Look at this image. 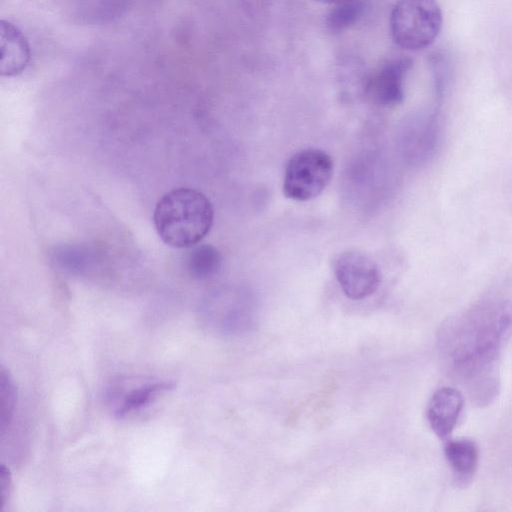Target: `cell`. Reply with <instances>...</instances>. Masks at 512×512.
<instances>
[{
  "label": "cell",
  "mask_w": 512,
  "mask_h": 512,
  "mask_svg": "<svg viewBox=\"0 0 512 512\" xmlns=\"http://www.w3.org/2000/svg\"><path fill=\"white\" fill-rule=\"evenodd\" d=\"M412 66V60L399 56L385 60L370 75L366 95L380 106H395L404 98V78Z\"/></svg>",
  "instance_id": "6"
},
{
  "label": "cell",
  "mask_w": 512,
  "mask_h": 512,
  "mask_svg": "<svg viewBox=\"0 0 512 512\" xmlns=\"http://www.w3.org/2000/svg\"><path fill=\"white\" fill-rule=\"evenodd\" d=\"M316 1L326 3V4H335L336 5V4H339V3H342L345 1H349V0H316Z\"/></svg>",
  "instance_id": "16"
},
{
  "label": "cell",
  "mask_w": 512,
  "mask_h": 512,
  "mask_svg": "<svg viewBox=\"0 0 512 512\" xmlns=\"http://www.w3.org/2000/svg\"><path fill=\"white\" fill-rule=\"evenodd\" d=\"M334 273L343 293L352 300L374 294L381 281L377 264L366 254L344 251L334 260Z\"/></svg>",
  "instance_id": "5"
},
{
  "label": "cell",
  "mask_w": 512,
  "mask_h": 512,
  "mask_svg": "<svg viewBox=\"0 0 512 512\" xmlns=\"http://www.w3.org/2000/svg\"><path fill=\"white\" fill-rule=\"evenodd\" d=\"M17 402V389L12 376L1 367L0 371V431L4 435L9 428Z\"/></svg>",
  "instance_id": "13"
},
{
  "label": "cell",
  "mask_w": 512,
  "mask_h": 512,
  "mask_svg": "<svg viewBox=\"0 0 512 512\" xmlns=\"http://www.w3.org/2000/svg\"><path fill=\"white\" fill-rule=\"evenodd\" d=\"M30 60V46L25 35L12 23L1 22V74L21 73Z\"/></svg>",
  "instance_id": "8"
},
{
  "label": "cell",
  "mask_w": 512,
  "mask_h": 512,
  "mask_svg": "<svg viewBox=\"0 0 512 512\" xmlns=\"http://www.w3.org/2000/svg\"><path fill=\"white\" fill-rule=\"evenodd\" d=\"M185 260L188 274L194 279L203 280L218 273L222 256L213 245L197 244L191 247Z\"/></svg>",
  "instance_id": "10"
},
{
  "label": "cell",
  "mask_w": 512,
  "mask_h": 512,
  "mask_svg": "<svg viewBox=\"0 0 512 512\" xmlns=\"http://www.w3.org/2000/svg\"><path fill=\"white\" fill-rule=\"evenodd\" d=\"M214 210L210 200L194 188L178 187L157 202L153 222L161 240L174 248H191L211 230Z\"/></svg>",
  "instance_id": "2"
},
{
  "label": "cell",
  "mask_w": 512,
  "mask_h": 512,
  "mask_svg": "<svg viewBox=\"0 0 512 512\" xmlns=\"http://www.w3.org/2000/svg\"><path fill=\"white\" fill-rule=\"evenodd\" d=\"M92 9H98L100 17H113L120 13L126 0H90Z\"/></svg>",
  "instance_id": "14"
},
{
  "label": "cell",
  "mask_w": 512,
  "mask_h": 512,
  "mask_svg": "<svg viewBox=\"0 0 512 512\" xmlns=\"http://www.w3.org/2000/svg\"><path fill=\"white\" fill-rule=\"evenodd\" d=\"M12 489L11 474L4 464L1 465L0 470V508L2 509L7 502Z\"/></svg>",
  "instance_id": "15"
},
{
  "label": "cell",
  "mask_w": 512,
  "mask_h": 512,
  "mask_svg": "<svg viewBox=\"0 0 512 512\" xmlns=\"http://www.w3.org/2000/svg\"><path fill=\"white\" fill-rule=\"evenodd\" d=\"M445 457L457 478L465 481L476 471L479 451L476 443L470 439L450 440L446 443Z\"/></svg>",
  "instance_id": "9"
},
{
  "label": "cell",
  "mask_w": 512,
  "mask_h": 512,
  "mask_svg": "<svg viewBox=\"0 0 512 512\" xmlns=\"http://www.w3.org/2000/svg\"><path fill=\"white\" fill-rule=\"evenodd\" d=\"M512 333V307L500 301L480 303L449 319L438 346L448 374L479 404L498 392L501 352Z\"/></svg>",
  "instance_id": "1"
},
{
  "label": "cell",
  "mask_w": 512,
  "mask_h": 512,
  "mask_svg": "<svg viewBox=\"0 0 512 512\" xmlns=\"http://www.w3.org/2000/svg\"><path fill=\"white\" fill-rule=\"evenodd\" d=\"M368 7L367 0H349L330 10L326 17V27L332 33H340L358 22Z\"/></svg>",
  "instance_id": "11"
},
{
  "label": "cell",
  "mask_w": 512,
  "mask_h": 512,
  "mask_svg": "<svg viewBox=\"0 0 512 512\" xmlns=\"http://www.w3.org/2000/svg\"><path fill=\"white\" fill-rule=\"evenodd\" d=\"M464 407V398L453 387H441L432 395L427 407V419L433 432L446 439L456 427Z\"/></svg>",
  "instance_id": "7"
},
{
  "label": "cell",
  "mask_w": 512,
  "mask_h": 512,
  "mask_svg": "<svg viewBox=\"0 0 512 512\" xmlns=\"http://www.w3.org/2000/svg\"><path fill=\"white\" fill-rule=\"evenodd\" d=\"M332 174L333 161L328 153L320 149L298 151L286 165L283 193L295 201L311 200L323 192Z\"/></svg>",
  "instance_id": "4"
},
{
  "label": "cell",
  "mask_w": 512,
  "mask_h": 512,
  "mask_svg": "<svg viewBox=\"0 0 512 512\" xmlns=\"http://www.w3.org/2000/svg\"><path fill=\"white\" fill-rule=\"evenodd\" d=\"M442 12L435 0H398L391 12L390 29L394 42L406 50H422L437 38Z\"/></svg>",
  "instance_id": "3"
},
{
  "label": "cell",
  "mask_w": 512,
  "mask_h": 512,
  "mask_svg": "<svg viewBox=\"0 0 512 512\" xmlns=\"http://www.w3.org/2000/svg\"><path fill=\"white\" fill-rule=\"evenodd\" d=\"M174 384L168 381L147 383L138 388H134L122 399V403L117 407L115 415L125 417L131 412L147 405L158 394L173 389Z\"/></svg>",
  "instance_id": "12"
}]
</instances>
